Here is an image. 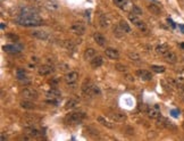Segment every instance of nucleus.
<instances>
[{"label": "nucleus", "mask_w": 184, "mask_h": 141, "mask_svg": "<svg viewBox=\"0 0 184 141\" xmlns=\"http://www.w3.org/2000/svg\"><path fill=\"white\" fill-rule=\"evenodd\" d=\"M16 22L20 25L24 26H38L42 24V20L33 12L32 9H22L20 16L16 18Z\"/></svg>", "instance_id": "nucleus-1"}, {"label": "nucleus", "mask_w": 184, "mask_h": 141, "mask_svg": "<svg viewBox=\"0 0 184 141\" xmlns=\"http://www.w3.org/2000/svg\"><path fill=\"white\" fill-rule=\"evenodd\" d=\"M84 118H85V113H83V112H73V113L68 114L67 116H66L65 122L67 124L75 125L82 123Z\"/></svg>", "instance_id": "nucleus-2"}, {"label": "nucleus", "mask_w": 184, "mask_h": 141, "mask_svg": "<svg viewBox=\"0 0 184 141\" xmlns=\"http://www.w3.org/2000/svg\"><path fill=\"white\" fill-rule=\"evenodd\" d=\"M128 20H131L133 24L135 25L136 28H139L140 31H142V32H147V31H148L147 24H145L143 20H141L140 17L138 16L136 14H134V13H133V14H130V15H128Z\"/></svg>", "instance_id": "nucleus-3"}, {"label": "nucleus", "mask_w": 184, "mask_h": 141, "mask_svg": "<svg viewBox=\"0 0 184 141\" xmlns=\"http://www.w3.org/2000/svg\"><path fill=\"white\" fill-rule=\"evenodd\" d=\"M22 96L26 99H30V100H32V99H36V98L39 97V93L36 91L35 89L33 88H25L22 90Z\"/></svg>", "instance_id": "nucleus-4"}, {"label": "nucleus", "mask_w": 184, "mask_h": 141, "mask_svg": "<svg viewBox=\"0 0 184 141\" xmlns=\"http://www.w3.org/2000/svg\"><path fill=\"white\" fill-rule=\"evenodd\" d=\"M82 90L89 97L94 96V84H92L90 81H85L83 84H82Z\"/></svg>", "instance_id": "nucleus-5"}, {"label": "nucleus", "mask_w": 184, "mask_h": 141, "mask_svg": "<svg viewBox=\"0 0 184 141\" xmlns=\"http://www.w3.org/2000/svg\"><path fill=\"white\" fill-rule=\"evenodd\" d=\"M71 31L75 35H83L85 33V26L82 23H73L71 26Z\"/></svg>", "instance_id": "nucleus-6"}, {"label": "nucleus", "mask_w": 184, "mask_h": 141, "mask_svg": "<svg viewBox=\"0 0 184 141\" xmlns=\"http://www.w3.org/2000/svg\"><path fill=\"white\" fill-rule=\"evenodd\" d=\"M147 114H148V116L150 118H153V120H157L159 116H161V113H160V109L158 107V105L149 107L148 110H147Z\"/></svg>", "instance_id": "nucleus-7"}, {"label": "nucleus", "mask_w": 184, "mask_h": 141, "mask_svg": "<svg viewBox=\"0 0 184 141\" xmlns=\"http://www.w3.org/2000/svg\"><path fill=\"white\" fill-rule=\"evenodd\" d=\"M79 79V73L75 72V71H72V72H68L66 75H65L64 80L67 84H74L76 81Z\"/></svg>", "instance_id": "nucleus-8"}, {"label": "nucleus", "mask_w": 184, "mask_h": 141, "mask_svg": "<svg viewBox=\"0 0 184 141\" xmlns=\"http://www.w3.org/2000/svg\"><path fill=\"white\" fill-rule=\"evenodd\" d=\"M157 124L163 128H167V129H175V126L173 125V123L171 121H168L166 117L159 116L157 118Z\"/></svg>", "instance_id": "nucleus-9"}, {"label": "nucleus", "mask_w": 184, "mask_h": 141, "mask_svg": "<svg viewBox=\"0 0 184 141\" xmlns=\"http://www.w3.org/2000/svg\"><path fill=\"white\" fill-rule=\"evenodd\" d=\"M31 35L39 39V40H48L49 39V34L46 31H42V30H34L31 32Z\"/></svg>", "instance_id": "nucleus-10"}, {"label": "nucleus", "mask_w": 184, "mask_h": 141, "mask_svg": "<svg viewBox=\"0 0 184 141\" xmlns=\"http://www.w3.org/2000/svg\"><path fill=\"white\" fill-rule=\"evenodd\" d=\"M163 57H164V59L167 63H169V64H175L176 61H177V56L175 55V53H173L172 50H168V51H166V53L163 55Z\"/></svg>", "instance_id": "nucleus-11"}, {"label": "nucleus", "mask_w": 184, "mask_h": 141, "mask_svg": "<svg viewBox=\"0 0 184 141\" xmlns=\"http://www.w3.org/2000/svg\"><path fill=\"white\" fill-rule=\"evenodd\" d=\"M38 121H39V118H38V117L26 116L22 120V123H23V126H25V128H31V126H33V125L35 124Z\"/></svg>", "instance_id": "nucleus-12"}, {"label": "nucleus", "mask_w": 184, "mask_h": 141, "mask_svg": "<svg viewBox=\"0 0 184 141\" xmlns=\"http://www.w3.org/2000/svg\"><path fill=\"white\" fill-rule=\"evenodd\" d=\"M105 54H106V56L110 58V59H114V61H116L120 58V53H118V50L114 48H106L105 50Z\"/></svg>", "instance_id": "nucleus-13"}, {"label": "nucleus", "mask_w": 184, "mask_h": 141, "mask_svg": "<svg viewBox=\"0 0 184 141\" xmlns=\"http://www.w3.org/2000/svg\"><path fill=\"white\" fill-rule=\"evenodd\" d=\"M52 71H53L52 66H50V65H42V66L39 67L38 72H39V74H40L41 76H47L49 74H51Z\"/></svg>", "instance_id": "nucleus-14"}, {"label": "nucleus", "mask_w": 184, "mask_h": 141, "mask_svg": "<svg viewBox=\"0 0 184 141\" xmlns=\"http://www.w3.org/2000/svg\"><path fill=\"white\" fill-rule=\"evenodd\" d=\"M99 24H100V26L102 28H108L110 26V24H112V22H110V20H109V17L107 15L102 14V15L99 16Z\"/></svg>", "instance_id": "nucleus-15"}, {"label": "nucleus", "mask_w": 184, "mask_h": 141, "mask_svg": "<svg viewBox=\"0 0 184 141\" xmlns=\"http://www.w3.org/2000/svg\"><path fill=\"white\" fill-rule=\"evenodd\" d=\"M93 40L96 41V43L99 44L100 47H104L106 44V38H105L104 34H101L99 32H96L93 34Z\"/></svg>", "instance_id": "nucleus-16"}, {"label": "nucleus", "mask_w": 184, "mask_h": 141, "mask_svg": "<svg viewBox=\"0 0 184 141\" xmlns=\"http://www.w3.org/2000/svg\"><path fill=\"white\" fill-rule=\"evenodd\" d=\"M109 116L112 117V118H114L115 121H118V122H123L126 120V115H125L124 113H122V112H110V114H109Z\"/></svg>", "instance_id": "nucleus-17"}, {"label": "nucleus", "mask_w": 184, "mask_h": 141, "mask_svg": "<svg viewBox=\"0 0 184 141\" xmlns=\"http://www.w3.org/2000/svg\"><path fill=\"white\" fill-rule=\"evenodd\" d=\"M136 74H138V76L140 77L141 80H143V81H150V80H152V74L150 72H148V71L140 69V71H138V72H136Z\"/></svg>", "instance_id": "nucleus-18"}, {"label": "nucleus", "mask_w": 184, "mask_h": 141, "mask_svg": "<svg viewBox=\"0 0 184 141\" xmlns=\"http://www.w3.org/2000/svg\"><path fill=\"white\" fill-rule=\"evenodd\" d=\"M102 64H104V58L101 56L93 57L91 61H90V65H91L93 69H98V67H100Z\"/></svg>", "instance_id": "nucleus-19"}, {"label": "nucleus", "mask_w": 184, "mask_h": 141, "mask_svg": "<svg viewBox=\"0 0 184 141\" xmlns=\"http://www.w3.org/2000/svg\"><path fill=\"white\" fill-rule=\"evenodd\" d=\"M97 121L99 122L101 125H104V126H106V128H108V129H114L115 128V125H114V123L110 121H108L106 117L104 116H98V118H97Z\"/></svg>", "instance_id": "nucleus-20"}, {"label": "nucleus", "mask_w": 184, "mask_h": 141, "mask_svg": "<svg viewBox=\"0 0 184 141\" xmlns=\"http://www.w3.org/2000/svg\"><path fill=\"white\" fill-rule=\"evenodd\" d=\"M96 56H97V53L93 48H86L85 49V51H84V55H83L85 61H91L92 58Z\"/></svg>", "instance_id": "nucleus-21"}, {"label": "nucleus", "mask_w": 184, "mask_h": 141, "mask_svg": "<svg viewBox=\"0 0 184 141\" xmlns=\"http://www.w3.org/2000/svg\"><path fill=\"white\" fill-rule=\"evenodd\" d=\"M26 134H28V135H31L33 138H38L42 134V132L40 130L36 129V128H34V126H31V128H26Z\"/></svg>", "instance_id": "nucleus-22"}, {"label": "nucleus", "mask_w": 184, "mask_h": 141, "mask_svg": "<svg viewBox=\"0 0 184 141\" xmlns=\"http://www.w3.org/2000/svg\"><path fill=\"white\" fill-rule=\"evenodd\" d=\"M168 50H169V47H168V44L166 43H161L156 47V53L158 54V55H161V56H163L166 51H168Z\"/></svg>", "instance_id": "nucleus-23"}, {"label": "nucleus", "mask_w": 184, "mask_h": 141, "mask_svg": "<svg viewBox=\"0 0 184 141\" xmlns=\"http://www.w3.org/2000/svg\"><path fill=\"white\" fill-rule=\"evenodd\" d=\"M112 2L115 4V6H117L120 9H126L128 4V0H112Z\"/></svg>", "instance_id": "nucleus-24"}, {"label": "nucleus", "mask_w": 184, "mask_h": 141, "mask_svg": "<svg viewBox=\"0 0 184 141\" xmlns=\"http://www.w3.org/2000/svg\"><path fill=\"white\" fill-rule=\"evenodd\" d=\"M120 30L123 31L124 33H131V26L127 24V22H125V20H120Z\"/></svg>", "instance_id": "nucleus-25"}, {"label": "nucleus", "mask_w": 184, "mask_h": 141, "mask_svg": "<svg viewBox=\"0 0 184 141\" xmlns=\"http://www.w3.org/2000/svg\"><path fill=\"white\" fill-rule=\"evenodd\" d=\"M47 96L50 99H58L60 97V92L58 90H56V89H51V90H49L48 92H47Z\"/></svg>", "instance_id": "nucleus-26"}, {"label": "nucleus", "mask_w": 184, "mask_h": 141, "mask_svg": "<svg viewBox=\"0 0 184 141\" xmlns=\"http://www.w3.org/2000/svg\"><path fill=\"white\" fill-rule=\"evenodd\" d=\"M79 106V101L75 100V99H69V100L66 102L65 105V108L66 109H74Z\"/></svg>", "instance_id": "nucleus-27"}, {"label": "nucleus", "mask_w": 184, "mask_h": 141, "mask_svg": "<svg viewBox=\"0 0 184 141\" xmlns=\"http://www.w3.org/2000/svg\"><path fill=\"white\" fill-rule=\"evenodd\" d=\"M148 9L152 13V14H155V15H160V12H161L159 8V6H157V5H155V4H149Z\"/></svg>", "instance_id": "nucleus-28"}, {"label": "nucleus", "mask_w": 184, "mask_h": 141, "mask_svg": "<svg viewBox=\"0 0 184 141\" xmlns=\"http://www.w3.org/2000/svg\"><path fill=\"white\" fill-rule=\"evenodd\" d=\"M20 107L24 109H34L35 108V105L31 102V101H20Z\"/></svg>", "instance_id": "nucleus-29"}, {"label": "nucleus", "mask_w": 184, "mask_h": 141, "mask_svg": "<svg viewBox=\"0 0 184 141\" xmlns=\"http://www.w3.org/2000/svg\"><path fill=\"white\" fill-rule=\"evenodd\" d=\"M5 51H7V53H17L18 51V48L15 47V46H13V44H7V46H4L2 47Z\"/></svg>", "instance_id": "nucleus-30"}, {"label": "nucleus", "mask_w": 184, "mask_h": 141, "mask_svg": "<svg viewBox=\"0 0 184 141\" xmlns=\"http://www.w3.org/2000/svg\"><path fill=\"white\" fill-rule=\"evenodd\" d=\"M46 6H47V8L51 9V10H57V9H58V4H57L56 1H53V0H49V1H47Z\"/></svg>", "instance_id": "nucleus-31"}, {"label": "nucleus", "mask_w": 184, "mask_h": 141, "mask_svg": "<svg viewBox=\"0 0 184 141\" xmlns=\"http://www.w3.org/2000/svg\"><path fill=\"white\" fill-rule=\"evenodd\" d=\"M63 46H64V47L67 49V50H69V51H73V50H75V44L73 43L72 41H68V40L64 41Z\"/></svg>", "instance_id": "nucleus-32"}, {"label": "nucleus", "mask_w": 184, "mask_h": 141, "mask_svg": "<svg viewBox=\"0 0 184 141\" xmlns=\"http://www.w3.org/2000/svg\"><path fill=\"white\" fill-rule=\"evenodd\" d=\"M128 58L131 59V61H136V63H139V61H141V57L138 55L136 53H128L127 54Z\"/></svg>", "instance_id": "nucleus-33"}, {"label": "nucleus", "mask_w": 184, "mask_h": 141, "mask_svg": "<svg viewBox=\"0 0 184 141\" xmlns=\"http://www.w3.org/2000/svg\"><path fill=\"white\" fill-rule=\"evenodd\" d=\"M151 69L153 71V72H156V73H164L165 72L164 66H158V65H152Z\"/></svg>", "instance_id": "nucleus-34"}, {"label": "nucleus", "mask_w": 184, "mask_h": 141, "mask_svg": "<svg viewBox=\"0 0 184 141\" xmlns=\"http://www.w3.org/2000/svg\"><path fill=\"white\" fill-rule=\"evenodd\" d=\"M17 77H18V80L20 81H23L26 79V75H25V72L23 69H18L17 71Z\"/></svg>", "instance_id": "nucleus-35"}, {"label": "nucleus", "mask_w": 184, "mask_h": 141, "mask_svg": "<svg viewBox=\"0 0 184 141\" xmlns=\"http://www.w3.org/2000/svg\"><path fill=\"white\" fill-rule=\"evenodd\" d=\"M86 131H88V133H89V134H91V135H98V134H99L98 130L93 129V128H91V126L86 128Z\"/></svg>", "instance_id": "nucleus-36"}, {"label": "nucleus", "mask_w": 184, "mask_h": 141, "mask_svg": "<svg viewBox=\"0 0 184 141\" xmlns=\"http://www.w3.org/2000/svg\"><path fill=\"white\" fill-rule=\"evenodd\" d=\"M115 69H116L117 71H120V72H125V71L127 69V67L123 64H116L115 65Z\"/></svg>", "instance_id": "nucleus-37"}, {"label": "nucleus", "mask_w": 184, "mask_h": 141, "mask_svg": "<svg viewBox=\"0 0 184 141\" xmlns=\"http://www.w3.org/2000/svg\"><path fill=\"white\" fill-rule=\"evenodd\" d=\"M172 114H173V115H174V116H177V115H176V114H177V112H176V110H173Z\"/></svg>", "instance_id": "nucleus-38"}, {"label": "nucleus", "mask_w": 184, "mask_h": 141, "mask_svg": "<svg viewBox=\"0 0 184 141\" xmlns=\"http://www.w3.org/2000/svg\"><path fill=\"white\" fill-rule=\"evenodd\" d=\"M5 139H6V138H5V135H4V134H1V140L4 141V140H5Z\"/></svg>", "instance_id": "nucleus-39"}, {"label": "nucleus", "mask_w": 184, "mask_h": 141, "mask_svg": "<svg viewBox=\"0 0 184 141\" xmlns=\"http://www.w3.org/2000/svg\"><path fill=\"white\" fill-rule=\"evenodd\" d=\"M180 28H181V30H182V31L184 32V26H183V25H180Z\"/></svg>", "instance_id": "nucleus-40"}, {"label": "nucleus", "mask_w": 184, "mask_h": 141, "mask_svg": "<svg viewBox=\"0 0 184 141\" xmlns=\"http://www.w3.org/2000/svg\"><path fill=\"white\" fill-rule=\"evenodd\" d=\"M182 126H183V129H184V122H183V125H182Z\"/></svg>", "instance_id": "nucleus-41"}]
</instances>
